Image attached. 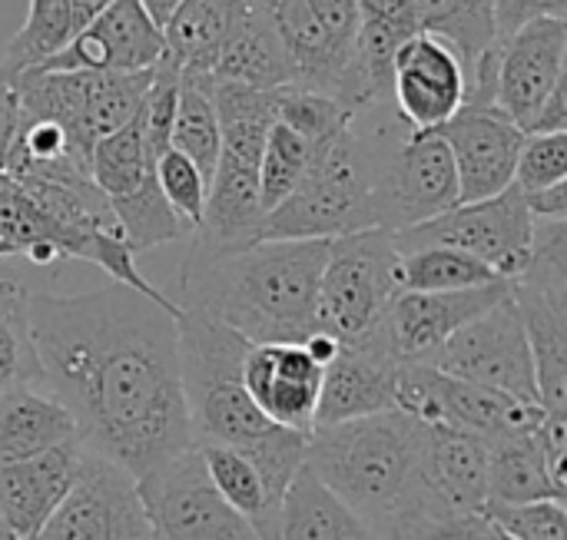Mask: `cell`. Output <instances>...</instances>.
I'll return each instance as SVG.
<instances>
[{
    "label": "cell",
    "instance_id": "obj_1",
    "mask_svg": "<svg viewBox=\"0 0 567 540\" xmlns=\"http://www.w3.org/2000/svg\"><path fill=\"white\" fill-rule=\"evenodd\" d=\"M40 385L73 415L80 445L143 478L193 448L179 385V312L110 282L27 295Z\"/></svg>",
    "mask_w": 567,
    "mask_h": 540
},
{
    "label": "cell",
    "instance_id": "obj_2",
    "mask_svg": "<svg viewBox=\"0 0 567 540\" xmlns=\"http://www.w3.org/2000/svg\"><path fill=\"white\" fill-rule=\"evenodd\" d=\"M422 435L425 422L399 408L312 428L306 465L379 540H455L422 475Z\"/></svg>",
    "mask_w": 567,
    "mask_h": 540
},
{
    "label": "cell",
    "instance_id": "obj_3",
    "mask_svg": "<svg viewBox=\"0 0 567 540\" xmlns=\"http://www.w3.org/2000/svg\"><path fill=\"white\" fill-rule=\"evenodd\" d=\"M329 239L252 242L233 252L189 246L179 269V309H196L249 345L306 342L316 329V295Z\"/></svg>",
    "mask_w": 567,
    "mask_h": 540
},
{
    "label": "cell",
    "instance_id": "obj_4",
    "mask_svg": "<svg viewBox=\"0 0 567 540\" xmlns=\"http://www.w3.org/2000/svg\"><path fill=\"white\" fill-rule=\"evenodd\" d=\"M176 345L193 445H219L246 455L266 491L282 501L296 471L306 465L309 435L272 425L249 398L243 382L249 342L196 309H179Z\"/></svg>",
    "mask_w": 567,
    "mask_h": 540
},
{
    "label": "cell",
    "instance_id": "obj_5",
    "mask_svg": "<svg viewBox=\"0 0 567 540\" xmlns=\"http://www.w3.org/2000/svg\"><path fill=\"white\" fill-rule=\"evenodd\" d=\"M375 169L379 156L355 133V123L319 143L289 199L266 212L259 242L336 239L359 229H379Z\"/></svg>",
    "mask_w": 567,
    "mask_h": 540
},
{
    "label": "cell",
    "instance_id": "obj_6",
    "mask_svg": "<svg viewBox=\"0 0 567 540\" xmlns=\"http://www.w3.org/2000/svg\"><path fill=\"white\" fill-rule=\"evenodd\" d=\"M150 73H103V70H23L13 76L20 116L53 120L76 159L90 169V149L106 133L126 126L143 103Z\"/></svg>",
    "mask_w": 567,
    "mask_h": 540
},
{
    "label": "cell",
    "instance_id": "obj_7",
    "mask_svg": "<svg viewBox=\"0 0 567 540\" xmlns=\"http://www.w3.org/2000/svg\"><path fill=\"white\" fill-rule=\"evenodd\" d=\"M399 246L389 229H359L329 239L316 295V329L352 345L379 329L399 285Z\"/></svg>",
    "mask_w": 567,
    "mask_h": 540
},
{
    "label": "cell",
    "instance_id": "obj_8",
    "mask_svg": "<svg viewBox=\"0 0 567 540\" xmlns=\"http://www.w3.org/2000/svg\"><path fill=\"white\" fill-rule=\"evenodd\" d=\"M508 292L532 345L538 405L567 415V219L535 222L532 259Z\"/></svg>",
    "mask_w": 567,
    "mask_h": 540
},
{
    "label": "cell",
    "instance_id": "obj_9",
    "mask_svg": "<svg viewBox=\"0 0 567 540\" xmlns=\"http://www.w3.org/2000/svg\"><path fill=\"white\" fill-rule=\"evenodd\" d=\"M399 252L422 249V246H449L462 249L475 259H482L495 276L505 282L518 279L532 259V242H535V219L528 212V202L522 189L512 183L505 193L475 199V202H458L445 209L442 216L419 222L412 229L392 232Z\"/></svg>",
    "mask_w": 567,
    "mask_h": 540
},
{
    "label": "cell",
    "instance_id": "obj_10",
    "mask_svg": "<svg viewBox=\"0 0 567 540\" xmlns=\"http://www.w3.org/2000/svg\"><path fill=\"white\" fill-rule=\"evenodd\" d=\"M395 408L425 425L455 428L478 442L535 432L545 418L542 405L515 402L502 392L452 378L432 362H402L395 375Z\"/></svg>",
    "mask_w": 567,
    "mask_h": 540
},
{
    "label": "cell",
    "instance_id": "obj_11",
    "mask_svg": "<svg viewBox=\"0 0 567 540\" xmlns=\"http://www.w3.org/2000/svg\"><path fill=\"white\" fill-rule=\"evenodd\" d=\"M136 485L153 540H259L209 481L196 445L156 465Z\"/></svg>",
    "mask_w": 567,
    "mask_h": 540
},
{
    "label": "cell",
    "instance_id": "obj_12",
    "mask_svg": "<svg viewBox=\"0 0 567 540\" xmlns=\"http://www.w3.org/2000/svg\"><path fill=\"white\" fill-rule=\"evenodd\" d=\"M432 365L452 378L502 392L525 405H538L535 359L512 292L465 329H458L435 352Z\"/></svg>",
    "mask_w": 567,
    "mask_h": 540
},
{
    "label": "cell",
    "instance_id": "obj_13",
    "mask_svg": "<svg viewBox=\"0 0 567 540\" xmlns=\"http://www.w3.org/2000/svg\"><path fill=\"white\" fill-rule=\"evenodd\" d=\"M33 540H153L136 478L83 448L80 471Z\"/></svg>",
    "mask_w": 567,
    "mask_h": 540
},
{
    "label": "cell",
    "instance_id": "obj_14",
    "mask_svg": "<svg viewBox=\"0 0 567 540\" xmlns=\"http://www.w3.org/2000/svg\"><path fill=\"white\" fill-rule=\"evenodd\" d=\"M458 206V176L435 129H409L375 169V222L402 232Z\"/></svg>",
    "mask_w": 567,
    "mask_h": 540
},
{
    "label": "cell",
    "instance_id": "obj_15",
    "mask_svg": "<svg viewBox=\"0 0 567 540\" xmlns=\"http://www.w3.org/2000/svg\"><path fill=\"white\" fill-rule=\"evenodd\" d=\"M567 76V20L542 17L498 43L495 106L525 133L542 103Z\"/></svg>",
    "mask_w": 567,
    "mask_h": 540
},
{
    "label": "cell",
    "instance_id": "obj_16",
    "mask_svg": "<svg viewBox=\"0 0 567 540\" xmlns=\"http://www.w3.org/2000/svg\"><path fill=\"white\" fill-rule=\"evenodd\" d=\"M508 295V282L455 292H399L379 322V335L399 362H432L435 352L472 319Z\"/></svg>",
    "mask_w": 567,
    "mask_h": 540
},
{
    "label": "cell",
    "instance_id": "obj_17",
    "mask_svg": "<svg viewBox=\"0 0 567 540\" xmlns=\"http://www.w3.org/2000/svg\"><path fill=\"white\" fill-rule=\"evenodd\" d=\"M166 56L163 27L143 10L140 0H113L63 50L47 56L40 70H103V73H143ZM33 70V66H30Z\"/></svg>",
    "mask_w": 567,
    "mask_h": 540
},
{
    "label": "cell",
    "instance_id": "obj_18",
    "mask_svg": "<svg viewBox=\"0 0 567 540\" xmlns=\"http://www.w3.org/2000/svg\"><path fill=\"white\" fill-rule=\"evenodd\" d=\"M435 133L445 139L452 153L458 176V202L488 199L512 186L525 133L498 106L465 103Z\"/></svg>",
    "mask_w": 567,
    "mask_h": 540
},
{
    "label": "cell",
    "instance_id": "obj_19",
    "mask_svg": "<svg viewBox=\"0 0 567 540\" xmlns=\"http://www.w3.org/2000/svg\"><path fill=\"white\" fill-rule=\"evenodd\" d=\"M389 90L409 129H439L465 106L468 80L458 53L445 40L415 33L392 60Z\"/></svg>",
    "mask_w": 567,
    "mask_h": 540
},
{
    "label": "cell",
    "instance_id": "obj_20",
    "mask_svg": "<svg viewBox=\"0 0 567 540\" xmlns=\"http://www.w3.org/2000/svg\"><path fill=\"white\" fill-rule=\"evenodd\" d=\"M399 365L402 362L389 352L379 329L352 345H342L339 355L322 368V388H319L312 428L392 412Z\"/></svg>",
    "mask_w": 567,
    "mask_h": 540
},
{
    "label": "cell",
    "instance_id": "obj_21",
    "mask_svg": "<svg viewBox=\"0 0 567 540\" xmlns=\"http://www.w3.org/2000/svg\"><path fill=\"white\" fill-rule=\"evenodd\" d=\"M243 382L256 408L279 428L312 432L322 365L302 349V342L249 345L243 362Z\"/></svg>",
    "mask_w": 567,
    "mask_h": 540
},
{
    "label": "cell",
    "instance_id": "obj_22",
    "mask_svg": "<svg viewBox=\"0 0 567 540\" xmlns=\"http://www.w3.org/2000/svg\"><path fill=\"white\" fill-rule=\"evenodd\" d=\"M355 10L359 37L342 103L359 116L385 96V90L392 86V60L399 46L422 30L415 0H355Z\"/></svg>",
    "mask_w": 567,
    "mask_h": 540
},
{
    "label": "cell",
    "instance_id": "obj_23",
    "mask_svg": "<svg viewBox=\"0 0 567 540\" xmlns=\"http://www.w3.org/2000/svg\"><path fill=\"white\" fill-rule=\"evenodd\" d=\"M422 475L442 511L462 528L488 508V455L475 435L425 425Z\"/></svg>",
    "mask_w": 567,
    "mask_h": 540
},
{
    "label": "cell",
    "instance_id": "obj_24",
    "mask_svg": "<svg viewBox=\"0 0 567 540\" xmlns=\"http://www.w3.org/2000/svg\"><path fill=\"white\" fill-rule=\"evenodd\" d=\"M83 461V445H63L47 455L0 465V518L13 540H33L53 508L70 491Z\"/></svg>",
    "mask_w": 567,
    "mask_h": 540
},
{
    "label": "cell",
    "instance_id": "obj_25",
    "mask_svg": "<svg viewBox=\"0 0 567 540\" xmlns=\"http://www.w3.org/2000/svg\"><path fill=\"white\" fill-rule=\"evenodd\" d=\"M80 442L73 415L40 385H13L0 395V465L27 461Z\"/></svg>",
    "mask_w": 567,
    "mask_h": 540
},
{
    "label": "cell",
    "instance_id": "obj_26",
    "mask_svg": "<svg viewBox=\"0 0 567 540\" xmlns=\"http://www.w3.org/2000/svg\"><path fill=\"white\" fill-rule=\"evenodd\" d=\"M203 76L233 80V83L256 86V90H279L292 83V66H289V56L282 50V40H279V30L272 23L266 0H249L243 23L236 27L229 43L219 50L213 70Z\"/></svg>",
    "mask_w": 567,
    "mask_h": 540
},
{
    "label": "cell",
    "instance_id": "obj_27",
    "mask_svg": "<svg viewBox=\"0 0 567 540\" xmlns=\"http://www.w3.org/2000/svg\"><path fill=\"white\" fill-rule=\"evenodd\" d=\"M246 10L249 0H183L163 23L166 60L179 73H209Z\"/></svg>",
    "mask_w": 567,
    "mask_h": 540
},
{
    "label": "cell",
    "instance_id": "obj_28",
    "mask_svg": "<svg viewBox=\"0 0 567 540\" xmlns=\"http://www.w3.org/2000/svg\"><path fill=\"white\" fill-rule=\"evenodd\" d=\"M276 540H379L302 465L279 505Z\"/></svg>",
    "mask_w": 567,
    "mask_h": 540
},
{
    "label": "cell",
    "instance_id": "obj_29",
    "mask_svg": "<svg viewBox=\"0 0 567 540\" xmlns=\"http://www.w3.org/2000/svg\"><path fill=\"white\" fill-rule=\"evenodd\" d=\"M485 455H488V508L492 505L565 501L548 478L535 432L485 442Z\"/></svg>",
    "mask_w": 567,
    "mask_h": 540
},
{
    "label": "cell",
    "instance_id": "obj_30",
    "mask_svg": "<svg viewBox=\"0 0 567 540\" xmlns=\"http://www.w3.org/2000/svg\"><path fill=\"white\" fill-rule=\"evenodd\" d=\"M203 455V465H206V475L209 481L216 485V491L226 498V505L249 521V528L256 531L259 540H276V531H279V505L259 471L249 465L246 455L233 451V448H219V445H206L199 448Z\"/></svg>",
    "mask_w": 567,
    "mask_h": 540
},
{
    "label": "cell",
    "instance_id": "obj_31",
    "mask_svg": "<svg viewBox=\"0 0 567 540\" xmlns=\"http://www.w3.org/2000/svg\"><path fill=\"white\" fill-rule=\"evenodd\" d=\"M415 7H419V30L445 40L458 53L465 66V80L472 76L475 63L498 43L495 0H415Z\"/></svg>",
    "mask_w": 567,
    "mask_h": 540
},
{
    "label": "cell",
    "instance_id": "obj_32",
    "mask_svg": "<svg viewBox=\"0 0 567 540\" xmlns=\"http://www.w3.org/2000/svg\"><path fill=\"white\" fill-rule=\"evenodd\" d=\"M23 256L33 266H56L63 252L53 239L50 219L37 209L30 193L10 173H0V259Z\"/></svg>",
    "mask_w": 567,
    "mask_h": 540
},
{
    "label": "cell",
    "instance_id": "obj_33",
    "mask_svg": "<svg viewBox=\"0 0 567 540\" xmlns=\"http://www.w3.org/2000/svg\"><path fill=\"white\" fill-rule=\"evenodd\" d=\"M492 282H505V279L462 249L422 246L402 252L399 259V285L405 292H455V289H478Z\"/></svg>",
    "mask_w": 567,
    "mask_h": 540
},
{
    "label": "cell",
    "instance_id": "obj_34",
    "mask_svg": "<svg viewBox=\"0 0 567 540\" xmlns=\"http://www.w3.org/2000/svg\"><path fill=\"white\" fill-rule=\"evenodd\" d=\"M169 146L179 149L186 159H193L196 169L203 173L206 186H209V176L216 169L223 139H219V120H216L206 80L196 76V73L179 76V96H176V116H173Z\"/></svg>",
    "mask_w": 567,
    "mask_h": 540
},
{
    "label": "cell",
    "instance_id": "obj_35",
    "mask_svg": "<svg viewBox=\"0 0 567 540\" xmlns=\"http://www.w3.org/2000/svg\"><path fill=\"white\" fill-rule=\"evenodd\" d=\"M153 166L156 163L146 153L136 116L126 126L96 139L90 149V183L106 199H120V196L140 189L146 179H153Z\"/></svg>",
    "mask_w": 567,
    "mask_h": 540
},
{
    "label": "cell",
    "instance_id": "obj_36",
    "mask_svg": "<svg viewBox=\"0 0 567 540\" xmlns=\"http://www.w3.org/2000/svg\"><path fill=\"white\" fill-rule=\"evenodd\" d=\"M110 209H113L120 236H123V242L130 246L133 256L150 252V249L166 246V242L189 239V229L176 219V212L163 199V193L156 186V176L146 179L140 189L120 196V199H110Z\"/></svg>",
    "mask_w": 567,
    "mask_h": 540
},
{
    "label": "cell",
    "instance_id": "obj_37",
    "mask_svg": "<svg viewBox=\"0 0 567 540\" xmlns=\"http://www.w3.org/2000/svg\"><path fill=\"white\" fill-rule=\"evenodd\" d=\"M272 110H276V123L289 126L312 149L319 143L332 139L336 133H342L346 126H352L359 120L336 96L319 93V90H306V86H296V83L272 90Z\"/></svg>",
    "mask_w": 567,
    "mask_h": 540
},
{
    "label": "cell",
    "instance_id": "obj_38",
    "mask_svg": "<svg viewBox=\"0 0 567 540\" xmlns=\"http://www.w3.org/2000/svg\"><path fill=\"white\" fill-rule=\"evenodd\" d=\"M27 289L17 279L0 282V395L13 385L40 382L33 342H30V319H27Z\"/></svg>",
    "mask_w": 567,
    "mask_h": 540
},
{
    "label": "cell",
    "instance_id": "obj_39",
    "mask_svg": "<svg viewBox=\"0 0 567 540\" xmlns=\"http://www.w3.org/2000/svg\"><path fill=\"white\" fill-rule=\"evenodd\" d=\"M309 156H312V146L296 136L289 126L282 123H272L269 136H266V146H262V156H259V202H262V212H272L279 202L289 199V193L299 186L306 166H309Z\"/></svg>",
    "mask_w": 567,
    "mask_h": 540
},
{
    "label": "cell",
    "instance_id": "obj_40",
    "mask_svg": "<svg viewBox=\"0 0 567 540\" xmlns=\"http://www.w3.org/2000/svg\"><path fill=\"white\" fill-rule=\"evenodd\" d=\"M156 186L163 193V199L169 202V209L176 212V219L189 229V236L199 229L203 222V206H206V179L196 169L193 159H186L179 149H166L156 166H153Z\"/></svg>",
    "mask_w": 567,
    "mask_h": 540
},
{
    "label": "cell",
    "instance_id": "obj_41",
    "mask_svg": "<svg viewBox=\"0 0 567 540\" xmlns=\"http://www.w3.org/2000/svg\"><path fill=\"white\" fill-rule=\"evenodd\" d=\"M567 179V129L525 136L515 163V186L522 193H538Z\"/></svg>",
    "mask_w": 567,
    "mask_h": 540
},
{
    "label": "cell",
    "instance_id": "obj_42",
    "mask_svg": "<svg viewBox=\"0 0 567 540\" xmlns=\"http://www.w3.org/2000/svg\"><path fill=\"white\" fill-rule=\"evenodd\" d=\"M485 515L515 540H567L565 501L492 505Z\"/></svg>",
    "mask_w": 567,
    "mask_h": 540
},
{
    "label": "cell",
    "instance_id": "obj_43",
    "mask_svg": "<svg viewBox=\"0 0 567 540\" xmlns=\"http://www.w3.org/2000/svg\"><path fill=\"white\" fill-rule=\"evenodd\" d=\"M542 17L567 20V0H495V40H508L525 23Z\"/></svg>",
    "mask_w": 567,
    "mask_h": 540
},
{
    "label": "cell",
    "instance_id": "obj_44",
    "mask_svg": "<svg viewBox=\"0 0 567 540\" xmlns=\"http://www.w3.org/2000/svg\"><path fill=\"white\" fill-rule=\"evenodd\" d=\"M548 478L555 485V491L565 498L567 495V415H548L542 418V425L535 428Z\"/></svg>",
    "mask_w": 567,
    "mask_h": 540
},
{
    "label": "cell",
    "instance_id": "obj_45",
    "mask_svg": "<svg viewBox=\"0 0 567 540\" xmlns=\"http://www.w3.org/2000/svg\"><path fill=\"white\" fill-rule=\"evenodd\" d=\"M17 136H20V103H17L13 86H7L0 93V173H7L10 166Z\"/></svg>",
    "mask_w": 567,
    "mask_h": 540
},
{
    "label": "cell",
    "instance_id": "obj_46",
    "mask_svg": "<svg viewBox=\"0 0 567 540\" xmlns=\"http://www.w3.org/2000/svg\"><path fill=\"white\" fill-rule=\"evenodd\" d=\"M528 202V212L535 222H548V219H567V179L555 183L548 189L538 193H522Z\"/></svg>",
    "mask_w": 567,
    "mask_h": 540
},
{
    "label": "cell",
    "instance_id": "obj_47",
    "mask_svg": "<svg viewBox=\"0 0 567 540\" xmlns=\"http://www.w3.org/2000/svg\"><path fill=\"white\" fill-rule=\"evenodd\" d=\"M455 540H515L512 534H505L488 515H478V518H472V521H465L462 525V531L455 534Z\"/></svg>",
    "mask_w": 567,
    "mask_h": 540
},
{
    "label": "cell",
    "instance_id": "obj_48",
    "mask_svg": "<svg viewBox=\"0 0 567 540\" xmlns=\"http://www.w3.org/2000/svg\"><path fill=\"white\" fill-rule=\"evenodd\" d=\"M140 3H143V10L153 17V23H159V27H163V23L169 20V13H173L183 0H140Z\"/></svg>",
    "mask_w": 567,
    "mask_h": 540
},
{
    "label": "cell",
    "instance_id": "obj_49",
    "mask_svg": "<svg viewBox=\"0 0 567 540\" xmlns=\"http://www.w3.org/2000/svg\"><path fill=\"white\" fill-rule=\"evenodd\" d=\"M10 83H13V76H10V70H7V66H3V60H0V93H3Z\"/></svg>",
    "mask_w": 567,
    "mask_h": 540
},
{
    "label": "cell",
    "instance_id": "obj_50",
    "mask_svg": "<svg viewBox=\"0 0 567 540\" xmlns=\"http://www.w3.org/2000/svg\"><path fill=\"white\" fill-rule=\"evenodd\" d=\"M0 540H13L10 538V531H7V525H3V518H0Z\"/></svg>",
    "mask_w": 567,
    "mask_h": 540
},
{
    "label": "cell",
    "instance_id": "obj_51",
    "mask_svg": "<svg viewBox=\"0 0 567 540\" xmlns=\"http://www.w3.org/2000/svg\"><path fill=\"white\" fill-rule=\"evenodd\" d=\"M3 279H7V276H0V282H3Z\"/></svg>",
    "mask_w": 567,
    "mask_h": 540
}]
</instances>
